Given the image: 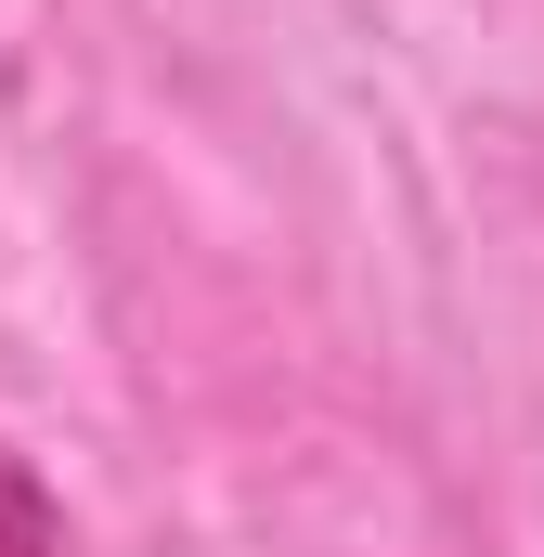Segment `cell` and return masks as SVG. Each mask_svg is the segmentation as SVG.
Wrapping results in <instances>:
<instances>
[{"mask_svg":"<svg viewBox=\"0 0 544 557\" xmlns=\"http://www.w3.org/2000/svg\"><path fill=\"white\" fill-rule=\"evenodd\" d=\"M0 557H39V493L0 467Z\"/></svg>","mask_w":544,"mask_h":557,"instance_id":"obj_1","label":"cell"}]
</instances>
